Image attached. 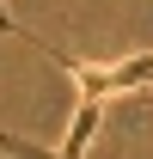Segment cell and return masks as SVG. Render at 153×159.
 Segmentation results:
<instances>
[{
  "mask_svg": "<svg viewBox=\"0 0 153 159\" xmlns=\"http://www.w3.org/2000/svg\"><path fill=\"white\" fill-rule=\"evenodd\" d=\"M61 74L74 80L80 92H98V98H116V92H141L153 86V55H129V61H74L61 49H43Z\"/></svg>",
  "mask_w": 153,
  "mask_h": 159,
  "instance_id": "cell-1",
  "label": "cell"
},
{
  "mask_svg": "<svg viewBox=\"0 0 153 159\" xmlns=\"http://www.w3.org/2000/svg\"><path fill=\"white\" fill-rule=\"evenodd\" d=\"M104 104H110V98L80 92V104H74V129H67V141H61V153H67V159H80V153L98 141V129H104Z\"/></svg>",
  "mask_w": 153,
  "mask_h": 159,
  "instance_id": "cell-2",
  "label": "cell"
},
{
  "mask_svg": "<svg viewBox=\"0 0 153 159\" xmlns=\"http://www.w3.org/2000/svg\"><path fill=\"white\" fill-rule=\"evenodd\" d=\"M0 153H43V147H31V141H19V135H0Z\"/></svg>",
  "mask_w": 153,
  "mask_h": 159,
  "instance_id": "cell-3",
  "label": "cell"
}]
</instances>
